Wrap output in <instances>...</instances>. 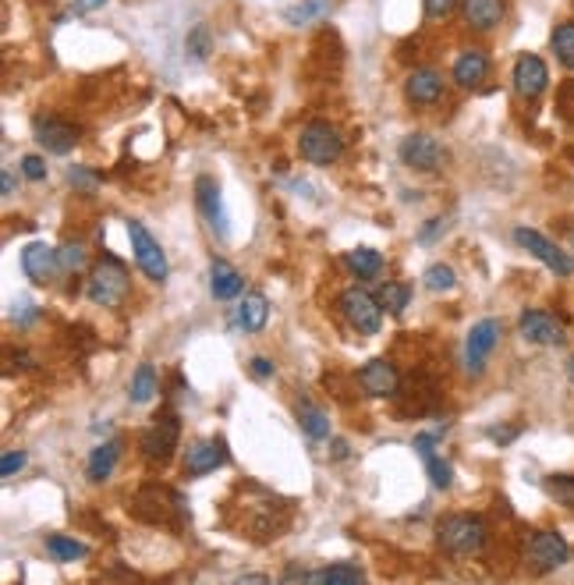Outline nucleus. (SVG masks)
<instances>
[{
    "instance_id": "obj_1",
    "label": "nucleus",
    "mask_w": 574,
    "mask_h": 585,
    "mask_svg": "<svg viewBox=\"0 0 574 585\" xmlns=\"http://www.w3.org/2000/svg\"><path fill=\"white\" fill-rule=\"evenodd\" d=\"M440 546L454 557H472L486 546V522L482 515H447L436 529Z\"/></svg>"
},
{
    "instance_id": "obj_2",
    "label": "nucleus",
    "mask_w": 574,
    "mask_h": 585,
    "mask_svg": "<svg viewBox=\"0 0 574 585\" xmlns=\"http://www.w3.org/2000/svg\"><path fill=\"white\" fill-rule=\"evenodd\" d=\"M298 153H302L305 164H316V167H330L341 160L344 153V139L341 132H337L330 121H309V125H302V132H298Z\"/></svg>"
},
{
    "instance_id": "obj_3",
    "label": "nucleus",
    "mask_w": 574,
    "mask_h": 585,
    "mask_svg": "<svg viewBox=\"0 0 574 585\" xmlns=\"http://www.w3.org/2000/svg\"><path fill=\"white\" fill-rule=\"evenodd\" d=\"M128 291H132V281H128V270L121 266V259L114 256H103L100 263L93 266V273H89V302L96 305H121L128 298Z\"/></svg>"
},
{
    "instance_id": "obj_4",
    "label": "nucleus",
    "mask_w": 574,
    "mask_h": 585,
    "mask_svg": "<svg viewBox=\"0 0 574 585\" xmlns=\"http://www.w3.org/2000/svg\"><path fill=\"white\" fill-rule=\"evenodd\" d=\"M567 557H571V546H567V539L560 536V532L553 529H539L528 536V546H525V564L536 575H546V571H557L560 564H567Z\"/></svg>"
},
{
    "instance_id": "obj_5",
    "label": "nucleus",
    "mask_w": 574,
    "mask_h": 585,
    "mask_svg": "<svg viewBox=\"0 0 574 585\" xmlns=\"http://www.w3.org/2000/svg\"><path fill=\"white\" fill-rule=\"evenodd\" d=\"M337 305H341L344 320H348L358 334H380V327H383V302L380 298H373L365 288H348V291H341Z\"/></svg>"
},
{
    "instance_id": "obj_6",
    "label": "nucleus",
    "mask_w": 574,
    "mask_h": 585,
    "mask_svg": "<svg viewBox=\"0 0 574 585\" xmlns=\"http://www.w3.org/2000/svg\"><path fill=\"white\" fill-rule=\"evenodd\" d=\"M178 440H181V422L174 412L160 415V419L153 422V426L146 429L139 437V447H142V458L153 461V465H167V461L174 458V451H178Z\"/></svg>"
},
{
    "instance_id": "obj_7",
    "label": "nucleus",
    "mask_w": 574,
    "mask_h": 585,
    "mask_svg": "<svg viewBox=\"0 0 574 585\" xmlns=\"http://www.w3.org/2000/svg\"><path fill=\"white\" fill-rule=\"evenodd\" d=\"M514 242L521 245V249L528 252V256H536L539 263H546L550 266L557 277H571L574 273V259L567 256L560 245H553L546 234H539V231H532V227H514Z\"/></svg>"
},
{
    "instance_id": "obj_8",
    "label": "nucleus",
    "mask_w": 574,
    "mask_h": 585,
    "mask_svg": "<svg viewBox=\"0 0 574 585\" xmlns=\"http://www.w3.org/2000/svg\"><path fill=\"white\" fill-rule=\"evenodd\" d=\"M128 238H132L135 259H139L142 273H146L149 281H160V284L167 281V256H163L160 242L146 231L142 220H128Z\"/></svg>"
},
{
    "instance_id": "obj_9",
    "label": "nucleus",
    "mask_w": 574,
    "mask_h": 585,
    "mask_svg": "<svg viewBox=\"0 0 574 585\" xmlns=\"http://www.w3.org/2000/svg\"><path fill=\"white\" fill-rule=\"evenodd\" d=\"M397 153H401V164L412 167V171H440L447 164V149L426 132H412Z\"/></svg>"
},
{
    "instance_id": "obj_10",
    "label": "nucleus",
    "mask_w": 574,
    "mask_h": 585,
    "mask_svg": "<svg viewBox=\"0 0 574 585\" xmlns=\"http://www.w3.org/2000/svg\"><path fill=\"white\" fill-rule=\"evenodd\" d=\"M518 334L525 337L528 344H543V348H557V344L567 341L564 323L546 309H525L518 320Z\"/></svg>"
},
{
    "instance_id": "obj_11",
    "label": "nucleus",
    "mask_w": 574,
    "mask_h": 585,
    "mask_svg": "<svg viewBox=\"0 0 574 585\" xmlns=\"http://www.w3.org/2000/svg\"><path fill=\"white\" fill-rule=\"evenodd\" d=\"M500 334H504V327H500V320H479L472 330H468V341H465V366L472 376H479L482 369H486V359L493 355V348L500 344Z\"/></svg>"
},
{
    "instance_id": "obj_12",
    "label": "nucleus",
    "mask_w": 574,
    "mask_h": 585,
    "mask_svg": "<svg viewBox=\"0 0 574 585\" xmlns=\"http://www.w3.org/2000/svg\"><path fill=\"white\" fill-rule=\"evenodd\" d=\"M514 89H518L521 100H539L550 86V68L539 54H521L514 61Z\"/></svg>"
},
{
    "instance_id": "obj_13",
    "label": "nucleus",
    "mask_w": 574,
    "mask_h": 585,
    "mask_svg": "<svg viewBox=\"0 0 574 585\" xmlns=\"http://www.w3.org/2000/svg\"><path fill=\"white\" fill-rule=\"evenodd\" d=\"M32 132H36V142L47 153H54V156H64V153H71V149L78 146V128L71 125V121H64V117H43L39 114L36 117V125H32Z\"/></svg>"
},
{
    "instance_id": "obj_14",
    "label": "nucleus",
    "mask_w": 574,
    "mask_h": 585,
    "mask_svg": "<svg viewBox=\"0 0 574 585\" xmlns=\"http://www.w3.org/2000/svg\"><path fill=\"white\" fill-rule=\"evenodd\" d=\"M22 270L32 284H54L57 270H61V252L47 242H29L22 249Z\"/></svg>"
},
{
    "instance_id": "obj_15",
    "label": "nucleus",
    "mask_w": 574,
    "mask_h": 585,
    "mask_svg": "<svg viewBox=\"0 0 574 585\" xmlns=\"http://www.w3.org/2000/svg\"><path fill=\"white\" fill-rule=\"evenodd\" d=\"M358 383H362L369 398H394L397 390H401V373H397V366L390 359H373L358 369Z\"/></svg>"
},
{
    "instance_id": "obj_16",
    "label": "nucleus",
    "mask_w": 574,
    "mask_h": 585,
    "mask_svg": "<svg viewBox=\"0 0 574 585\" xmlns=\"http://www.w3.org/2000/svg\"><path fill=\"white\" fill-rule=\"evenodd\" d=\"M224 461H227V444L220 437L195 440L185 451V476H192V479L210 476V472H217V468L224 465Z\"/></svg>"
},
{
    "instance_id": "obj_17",
    "label": "nucleus",
    "mask_w": 574,
    "mask_h": 585,
    "mask_svg": "<svg viewBox=\"0 0 574 585\" xmlns=\"http://www.w3.org/2000/svg\"><path fill=\"white\" fill-rule=\"evenodd\" d=\"M195 206H199V213L206 217L210 231H217L220 238H224V234H227L224 195H220V185L210 178V174H202V178H195Z\"/></svg>"
},
{
    "instance_id": "obj_18",
    "label": "nucleus",
    "mask_w": 574,
    "mask_h": 585,
    "mask_svg": "<svg viewBox=\"0 0 574 585\" xmlns=\"http://www.w3.org/2000/svg\"><path fill=\"white\" fill-rule=\"evenodd\" d=\"M404 96L419 107H433V103L443 100V75L433 68H415L404 82Z\"/></svg>"
},
{
    "instance_id": "obj_19",
    "label": "nucleus",
    "mask_w": 574,
    "mask_h": 585,
    "mask_svg": "<svg viewBox=\"0 0 574 585\" xmlns=\"http://www.w3.org/2000/svg\"><path fill=\"white\" fill-rule=\"evenodd\" d=\"M461 11L475 32H493L504 22V0H461Z\"/></svg>"
},
{
    "instance_id": "obj_20",
    "label": "nucleus",
    "mask_w": 574,
    "mask_h": 585,
    "mask_svg": "<svg viewBox=\"0 0 574 585\" xmlns=\"http://www.w3.org/2000/svg\"><path fill=\"white\" fill-rule=\"evenodd\" d=\"M171 493L167 490H160V486H142L139 493H135V500H132V515L135 518H142V522H163L167 518V511H171Z\"/></svg>"
},
{
    "instance_id": "obj_21",
    "label": "nucleus",
    "mask_w": 574,
    "mask_h": 585,
    "mask_svg": "<svg viewBox=\"0 0 574 585\" xmlns=\"http://www.w3.org/2000/svg\"><path fill=\"white\" fill-rule=\"evenodd\" d=\"M117 461H121V440H117V437H110V440H103L100 447H93V454H89V465H86L89 483H107V479L114 476Z\"/></svg>"
},
{
    "instance_id": "obj_22",
    "label": "nucleus",
    "mask_w": 574,
    "mask_h": 585,
    "mask_svg": "<svg viewBox=\"0 0 574 585\" xmlns=\"http://www.w3.org/2000/svg\"><path fill=\"white\" fill-rule=\"evenodd\" d=\"M454 82H458L461 89H479L482 78H489V57L482 54V50H465V54L454 61Z\"/></svg>"
},
{
    "instance_id": "obj_23",
    "label": "nucleus",
    "mask_w": 574,
    "mask_h": 585,
    "mask_svg": "<svg viewBox=\"0 0 574 585\" xmlns=\"http://www.w3.org/2000/svg\"><path fill=\"white\" fill-rule=\"evenodd\" d=\"M241 288H245V281H241V273L234 270L227 259H213L210 263V291L217 302H231V298L241 295Z\"/></svg>"
},
{
    "instance_id": "obj_24",
    "label": "nucleus",
    "mask_w": 574,
    "mask_h": 585,
    "mask_svg": "<svg viewBox=\"0 0 574 585\" xmlns=\"http://www.w3.org/2000/svg\"><path fill=\"white\" fill-rule=\"evenodd\" d=\"M270 320V302H266L263 291H249V295L238 302V327L245 334H259Z\"/></svg>"
},
{
    "instance_id": "obj_25",
    "label": "nucleus",
    "mask_w": 574,
    "mask_h": 585,
    "mask_svg": "<svg viewBox=\"0 0 574 585\" xmlns=\"http://www.w3.org/2000/svg\"><path fill=\"white\" fill-rule=\"evenodd\" d=\"M344 263H348V270L355 273V277H362V281H373V277H380L383 266H387L376 249H351L348 256H344Z\"/></svg>"
},
{
    "instance_id": "obj_26",
    "label": "nucleus",
    "mask_w": 574,
    "mask_h": 585,
    "mask_svg": "<svg viewBox=\"0 0 574 585\" xmlns=\"http://www.w3.org/2000/svg\"><path fill=\"white\" fill-rule=\"evenodd\" d=\"M156 390H160V376H156L153 362H142V366L135 369V376H132L128 398H132L135 405H146V401H153V398H156Z\"/></svg>"
},
{
    "instance_id": "obj_27",
    "label": "nucleus",
    "mask_w": 574,
    "mask_h": 585,
    "mask_svg": "<svg viewBox=\"0 0 574 585\" xmlns=\"http://www.w3.org/2000/svg\"><path fill=\"white\" fill-rule=\"evenodd\" d=\"M298 422H302L305 437H312V440L330 437V415L319 405H312V401H302V405H298Z\"/></svg>"
},
{
    "instance_id": "obj_28",
    "label": "nucleus",
    "mask_w": 574,
    "mask_h": 585,
    "mask_svg": "<svg viewBox=\"0 0 574 585\" xmlns=\"http://www.w3.org/2000/svg\"><path fill=\"white\" fill-rule=\"evenodd\" d=\"M47 554L61 564H71V561H82L89 554V546L71 536H47Z\"/></svg>"
},
{
    "instance_id": "obj_29",
    "label": "nucleus",
    "mask_w": 574,
    "mask_h": 585,
    "mask_svg": "<svg viewBox=\"0 0 574 585\" xmlns=\"http://www.w3.org/2000/svg\"><path fill=\"white\" fill-rule=\"evenodd\" d=\"M550 47L567 71H574V22H560L550 36Z\"/></svg>"
},
{
    "instance_id": "obj_30",
    "label": "nucleus",
    "mask_w": 574,
    "mask_h": 585,
    "mask_svg": "<svg viewBox=\"0 0 574 585\" xmlns=\"http://www.w3.org/2000/svg\"><path fill=\"white\" fill-rule=\"evenodd\" d=\"M365 571L358 568V564H330V568L323 571H312L309 582H334V585H355L362 582Z\"/></svg>"
},
{
    "instance_id": "obj_31",
    "label": "nucleus",
    "mask_w": 574,
    "mask_h": 585,
    "mask_svg": "<svg viewBox=\"0 0 574 585\" xmlns=\"http://www.w3.org/2000/svg\"><path fill=\"white\" fill-rule=\"evenodd\" d=\"M422 284H426V288L433 291V295L454 291V284H458V277H454V266H447V263L426 266V273H422Z\"/></svg>"
},
{
    "instance_id": "obj_32",
    "label": "nucleus",
    "mask_w": 574,
    "mask_h": 585,
    "mask_svg": "<svg viewBox=\"0 0 574 585\" xmlns=\"http://www.w3.org/2000/svg\"><path fill=\"white\" fill-rule=\"evenodd\" d=\"M380 302H383V309H387L390 316H401V312L408 309V305H412V291L404 288V284L390 281V284H383Z\"/></svg>"
},
{
    "instance_id": "obj_33",
    "label": "nucleus",
    "mask_w": 574,
    "mask_h": 585,
    "mask_svg": "<svg viewBox=\"0 0 574 585\" xmlns=\"http://www.w3.org/2000/svg\"><path fill=\"white\" fill-rule=\"evenodd\" d=\"M422 461H426V472H429V479H433L436 490H447V486L454 483V468H450L443 458H436V451L422 454Z\"/></svg>"
},
{
    "instance_id": "obj_34",
    "label": "nucleus",
    "mask_w": 574,
    "mask_h": 585,
    "mask_svg": "<svg viewBox=\"0 0 574 585\" xmlns=\"http://www.w3.org/2000/svg\"><path fill=\"white\" fill-rule=\"evenodd\" d=\"M546 493H550L557 504L574 507V476H550L546 479Z\"/></svg>"
},
{
    "instance_id": "obj_35",
    "label": "nucleus",
    "mask_w": 574,
    "mask_h": 585,
    "mask_svg": "<svg viewBox=\"0 0 574 585\" xmlns=\"http://www.w3.org/2000/svg\"><path fill=\"white\" fill-rule=\"evenodd\" d=\"M57 252H61V270H82L86 266V245L82 242H64Z\"/></svg>"
},
{
    "instance_id": "obj_36",
    "label": "nucleus",
    "mask_w": 574,
    "mask_h": 585,
    "mask_svg": "<svg viewBox=\"0 0 574 585\" xmlns=\"http://www.w3.org/2000/svg\"><path fill=\"white\" fill-rule=\"evenodd\" d=\"M422 8H426L429 22H447V18L454 15V11H458V0H426Z\"/></svg>"
},
{
    "instance_id": "obj_37",
    "label": "nucleus",
    "mask_w": 574,
    "mask_h": 585,
    "mask_svg": "<svg viewBox=\"0 0 574 585\" xmlns=\"http://www.w3.org/2000/svg\"><path fill=\"white\" fill-rule=\"evenodd\" d=\"M25 461H29V454H25V451H8L4 458H0V476L11 479L15 472H22Z\"/></svg>"
},
{
    "instance_id": "obj_38",
    "label": "nucleus",
    "mask_w": 574,
    "mask_h": 585,
    "mask_svg": "<svg viewBox=\"0 0 574 585\" xmlns=\"http://www.w3.org/2000/svg\"><path fill=\"white\" fill-rule=\"evenodd\" d=\"M22 174H25L29 181H43V178H47V164H43V156L25 153V156H22Z\"/></svg>"
},
{
    "instance_id": "obj_39",
    "label": "nucleus",
    "mask_w": 574,
    "mask_h": 585,
    "mask_svg": "<svg viewBox=\"0 0 574 585\" xmlns=\"http://www.w3.org/2000/svg\"><path fill=\"white\" fill-rule=\"evenodd\" d=\"M185 47L192 50V57H199V61H202V57L210 54V32H206V29H195L192 36L185 39Z\"/></svg>"
},
{
    "instance_id": "obj_40",
    "label": "nucleus",
    "mask_w": 574,
    "mask_h": 585,
    "mask_svg": "<svg viewBox=\"0 0 574 585\" xmlns=\"http://www.w3.org/2000/svg\"><path fill=\"white\" fill-rule=\"evenodd\" d=\"M68 178H71V185H78L82 192H93V188H96V178L89 171H82V167H71Z\"/></svg>"
},
{
    "instance_id": "obj_41",
    "label": "nucleus",
    "mask_w": 574,
    "mask_h": 585,
    "mask_svg": "<svg viewBox=\"0 0 574 585\" xmlns=\"http://www.w3.org/2000/svg\"><path fill=\"white\" fill-rule=\"evenodd\" d=\"M252 376H256V380H270V376H273V362L263 359V355H256V359H252Z\"/></svg>"
},
{
    "instance_id": "obj_42",
    "label": "nucleus",
    "mask_w": 574,
    "mask_h": 585,
    "mask_svg": "<svg viewBox=\"0 0 574 585\" xmlns=\"http://www.w3.org/2000/svg\"><path fill=\"white\" fill-rule=\"evenodd\" d=\"M443 227H447V220H443V217H433V220H429L426 227H422V234H419V238H422V242H433V238H436V234L443 231Z\"/></svg>"
},
{
    "instance_id": "obj_43",
    "label": "nucleus",
    "mask_w": 574,
    "mask_h": 585,
    "mask_svg": "<svg viewBox=\"0 0 574 585\" xmlns=\"http://www.w3.org/2000/svg\"><path fill=\"white\" fill-rule=\"evenodd\" d=\"M518 433H521L518 426H511V429H500V426H493V429H489V437L497 440V444H511V440L518 437Z\"/></svg>"
},
{
    "instance_id": "obj_44",
    "label": "nucleus",
    "mask_w": 574,
    "mask_h": 585,
    "mask_svg": "<svg viewBox=\"0 0 574 585\" xmlns=\"http://www.w3.org/2000/svg\"><path fill=\"white\" fill-rule=\"evenodd\" d=\"M107 0H75L71 4V11H78V15H89V11H100Z\"/></svg>"
},
{
    "instance_id": "obj_45",
    "label": "nucleus",
    "mask_w": 574,
    "mask_h": 585,
    "mask_svg": "<svg viewBox=\"0 0 574 585\" xmlns=\"http://www.w3.org/2000/svg\"><path fill=\"white\" fill-rule=\"evenodd\" d=\"M0 188H4V199H11V195H15V174L4 171V178H0Z\"/></svg>"
},
{
    "instance_id": "obj_46",
    "label": "nucleus",
    "mask_w": 574,
    "mask_h": 585,
    "mask_svg": "<svg viewBox=\"0 0 574 585\" xmlns=\"http://www.w3.org/2000/svg\"><path fill=\"white\" fill-rule=\"evenodd\" d=\"M344 454H348V444H344V440H334V458H344Z\"/></svg>"
},
{
    "instance_id": "obj_47",
    "label": "nucleus",
    "mask_w": 574,
    "mask_h": 585,
    "mask_svg": "<svg viewBox=\"0 0 574 585\" xmlns=\"http://www.w3.org/2000/svg\"><path fill=\"white\" fill-rule=\"evenodd\" d=\"M567 376H571V383H574V355L567 359Z\"/></svg>"
}]
</instances>
